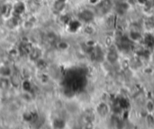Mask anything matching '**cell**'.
<instances>
[{
  "label": "cell",
  "mask_w": 154,
  "mask_h": 129,
  "mask_svg": "<svg viewBox=\"0 0 154 129\" xmlns=\"http://www.w3.org/2000/svg\"><path fill=\"white\" fill-rule=\"evenodd\" d=\"M130 37L133 41H138V40L141 39V34L139 33H137V32H132L130 34Z\"/></svg>",
  "instance_id": "5b68a950"
},
{
  "label": "cell",
  "mask_w": 154,
  "mask_h": 129,
  "mask_svg": "<svg viewBox=\"0 0 154 129\" xmlns=\"http://www.w3.org/2000/svg\"><path fill=\"white\" fill-rule=\"evenodd\" d=\"M112 7V2L111 0H102V2L97 6V12L99 15H103L106 13Z\"/></svg>",
  "instance_id": "6da1fadb"
},
{
  "label": "cell",
  "mask_w": 154,
  "mask_h": 129,
  "mask_svg": "<svg viewBox=\"0 0 154 129\" xmlns=\"http://www.w3.org/2000/svg\"><path fill=\"white\" fill-rule=\"evenodd\" d=\"M139 2H140V3H141V4H145L147 1H146V0H139Z\"/></svg>",
  "instance_id": "30bf717a"
},
{
  "label": "cell",
  "mask_w": 154,
  "mask_h": 129,
  "mask_svg": "<svg viewBox=\"0 0 154 129\" xmlns=\"http://www.w3.org/2000/svg\"><path fill=\"white\" fill-rule=\"evenodd\" d=\"M146 43H147L149 45H152V44H154V39H153V37H152V36H150V35L146 36Z\"/></svg>",
  "instance_id": "8992f818"
},
{
  "label": "cell",
  "mask_w": 154,
  "mask_h": 129,
  "mask_svg": "<svg viewBox=\"0 0 154 129\" xmlns=\"http://www.w3.org/2000/svg\"><path fill=\"white\" fill-rule=\"evenodd\" d=\"M107 60L111 62V63H115L117 60H118V54L115 51H110L107 54Z\"/></svg>",
  "instance_id": "3957f363"
},
{
  "label": "cell",
  "mask_w": 154,
  "mask_h": 129,
  "mask_svg": "<svg viewBox=\"0 0 154 129\" xmlns=\"http://www.w3.org/2000/svg\"><path fill=\"white\" fill-rule=\"evenodd\" d=\"M97 112H98L102 116H106V115L107 114V112H108V107H107V106H106V104H104V103L100 104V105L98 106V107H97Z\"/></svg>",
  "instance_id": "277c9868"
},
{
  "label": "cell",
  "mask_w": 154,
  "mask_h": 129,
  "mask_svg": "<svg viewBox=\"0 0 154 129\" xmlns=\"http://www.w3.org/2000/svg\"><path fill=\"white\" fill-rule=\"evenodd\" d=\"M80 17L81 20L88 23V22H91L94 19V14L89 10H85L82 13H80Z\"/></svg>",
  "instance_id": "7a4b0ae2"
},
{
  "label": "cell",
  "mask_w": 154,
  "mask_h": 129,
  "mask_svg": "<svg viewBox=\"0 0 154 129\" xmlns=\"http://www.w3.org/2000/svg\"><path fill=\"white\" fill-rule=\"evenodd\" d=\"M85 32H86L87 34H92L93 32H94V29H93L91 26H87L86 29H85Z\"/></svg>",
  "instance_id": "ba28073f"
},
{
  "label": "cell",
  "mask_w": 154,
  "mask_h": 129,
  "mask_svg": "<svg viewBox=\"0 0 154 129\" xmlns=\"http://www.w3.org/2000/svg\"><path fill=\"white\" fill-rule=\"evenodd\" d=\"M153 108H154V105L152 104V102H148L147 103V110L151 112L153 110Z\"/></svg>",
  "instance_id": "52a82bcc"
},
{
  "label": "cell",
  "mask_w": 154,
  "mask_h": 129,
  "mask_svg": "<svg viewBox=\"0 0 154 129\" xmlns=\"http://www.w3.org/2000/svg\"><path fill=\"white\" fill-rule=\"evenodd\" d=\"M148 121H149L150 124H153V123H154V119H153V117L150 116H148Z\"/></svg>",
  "instance_id": "9c48e42d"
}]
</instances>
